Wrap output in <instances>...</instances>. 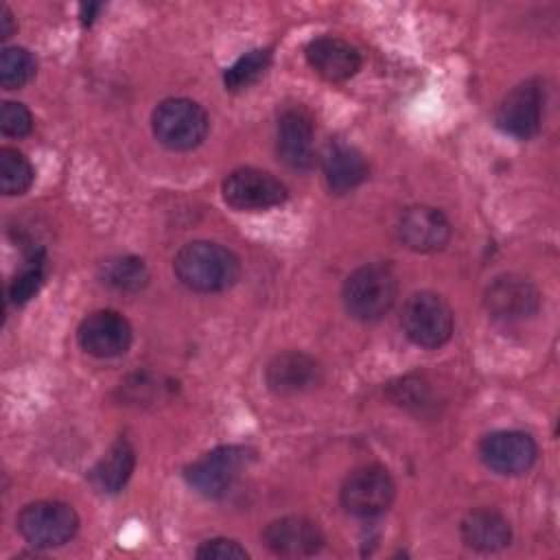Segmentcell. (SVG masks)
Here are the masks:
<instances>
[{
  "mask_svg": "<svg viewBox=\"0 0 560 560\" xmlns=\"http://www.w3.org/2000/svg\"><path fill=\"white\" fill-rule=\"evenodd\" d=\"M177 280L190 291L217 293L230 289L241 276L236 254L212 241H190L173 258Z\"/></svg>",
  "mask_w": 560,
  "mask_h": 560,
  "instance_id": "obj_1",
  "label": "cell"
},
{
  "mask_svg": "<svg viewBox=\"0 0 560 560\" xmlns=\"http://www.w3.org/2000/svg\"><path fill=\"white\" fill-rule=\"evenodd\" d=\"M398 280L389 265L368 262L343 282V306L359 322L381 319L396 302Z\"/></svg>",
  "mask_w": 560,
  "mask_h": 560,
  "instance_id": "obj_2",
  "label": "cell"
},
{
  "mask_svg": "<svg viewBox=\"0 0 560 560\" xmlns=\"http://www.w3.org/2000/svg\"><path fill=\"white\" fill-rule=\"evenodd\" d=\"M206 109L190 98L162 101L151 118L153 136L171 151H190L199 147L208 133Z\"/></svg>",
  "mask_w": 560,
  "mask_h": 560,
  "instance_id": "obj_3",
  "label": "cell"
},
{
  "mask_svg": "<svg viewBox=\"0 0 560 560\" xmlns=\"http://www.w3.org/2000/svg\"><path fill=\"white\" fill-rule=\"evenodd\" d=\"M400 326L416 346L440 348L453 335V311L442 295L418 291L407 298Z\"/></svg>",
  "mask_w": 560,
  "mask_h": 560,
  "instance_id": "obj_4",
  "label": "cell"
},
{
  "mask_svg": "<svg viewBox=\"0 0 560 560\" xmlns=\"http://www.w3.org/2000/svg\"><path fill=\"white\" fill-rule=\"evenodd\" d=\"M79 529V516L63 501H35L18 514V532L37 549L66 545Z\"/></svg>",
  "mask_w": 560,
  "mask_h": 560,
  "instance_id": "obj_5",
  "label": "cell"
},
{
  "mask_svg": "<svg viewBox=\"0 0 560 560\" xmlns=\"http://www.w3.org/2000/svg\"><path fill=\"white\" fill-rule=\"evenodd\" d=\"M339 497L348 514L372 518L392 505L396 497V483L383 466L370 464L352 470L346 477Z\"/></svg>",
  "mask_w": 560,
  "mask_h": 560,
  "instance_id": "obj_6",
  "label": "cell"
},
{
  "mask_svg": "<svg viewBox=\"0 0 560 560\" xmlns=\"http://www.w3.org/2000/svg\"><path fill=\"white\" fill-rule=\"evenodd\" d=\"M247 459L249 455L243 446H219L186 468V481L199 494L219 499L234 486Z\"/></svg>",
  "mask_w": 560,
  "mask_h": 560,
  "instance_id": "obj_7",
  "label": "cell"
},
{
  "mask_svg": "<svg viewBox=\"0 0 560 560\" xmlns=\"http://www.w3.org/2000/svg\"><path fill=\"white\" fill-rule=\"evenodd\" d=\"M289 197L287 186L267 171L245 166L223 179V199L236 210H267Z\"/></svg>",
  "mask_w": 560,
  "mask_h": 560,
  "instance_id": "obj_8",
  "label": "cell"
},
{
  "mask_svg": "<svg viewBox=\"0 0 560 560\" xmlns=\"http://www.w3.org/2000/svg\"><path fill=\"white\" fill-rule=\"evenodd\" d=\"M545 92L538 81L529 79L512 88L497 109V125L501 131L527 140L538 133L542 120Z\"/></svg>",
  "mask_w": 560,
  "mask_h": 560,
  "instance_id": "obj_9",
  "label": "cell"
},
{
  "mask_svg": "<svg viewBox=\"0 0 560 560\" xmlns=\"http://www.w3.org/2000/svg\"><path fill=\"white\" fill-rule=\"evenodd\" d=\"M479 457L490 470L514 477L534 466L538 446L534 438L523 431H494L481 440Z\"/></svg>",
  "mask_w": 560,
  "mask_h": 560,
  "instance_id": "obj_10",
  "label": "cell"
},
{
  "mask_svg": "<svg viewBox=\"0 0 560 560\" xmlns=\"http://www.w3.org/2000/svg\"><path fill=\"white\" fill-rule=\"evenodd\" d=\"M77 339L88 354L98 359H112L129 350L131 326L116 311H94L79 324Z\"/></svg>",
  "mask_w": 560,
  "mask_h": 560,
  "instance_id": "obj_11",
  "label": "cell"
},
{
  "mask_svg": "<svg viewBox=\"0 0 560 560\" xmlns=\"http://www.w3.org/2000/svg\"><path fill=\"white\" fill-rule=\"evenodd\" d=\"M483 302L494 319L518 322L536 315L540 306V293L525 278L501 276L486 289Z\"/></svg>",
  "mask_w": 560,
  "mask_h": 560,
  "instance_id": "obj_12",
  "label": "cell"
},
{
  "mask_svg": "<svg viewBox=\"0 0 560 560\" xmlns=\"http://www.w3.org/2000/svg\"><path fill=\"white\" fill-rule=\"evenodd\" d=\"M262 542L276 556L304 558L322 549L324 534L319 525L306 516H282L265 527Z\"/></svg>",
  "mask_w": 560,
  "mask_h": 560,
  "instance_id": "obj_13",
  "label": "cell"
},
{
  "mask_svg": "<svg viewBox=\"0 0 560 560\" xmlns=\"http://www.w3.org/2000/svg\"><path fill=\"white\" fill-rule=\"evenodd\" d=\"M398 236L413 252H438L451 238L448 219L431 206H411L398 219Z\"/></svg>",
  "mask_w": 560,
  "mask_h": 560,
  "instance_id": "obj_14",
  "label": "cell"
},
{
  "mask_svg": "<svg viewBox=\"0 0 560 560\" xmlns=\"http://www.w3.org/2000/svg\"><path fill=\"white\" fill-rule=\"evenodd\" d=\"M276 149L280 160L293 171H306L315 164L313 122L300 109H289L278 118Z\"/></svg>",
  "mask_w": 560,
  "mask_h": 560,
  "instance_id": "obj_15",
  "label": "cell"
},
{
  "mask_svg": "<svg viewBox=\"0 0 560 560\" xmlns=\"http://www.w3.org/2000/svg\"><path fill=\"white\" fill-rule=\"evenodd\" d=\"M308 66L326 81H346L361 68V52L346 39L322 35L306 46Z\"/></svg>",
  "mask_w": 560,
  "mask_h": 560,
  "instance_id": "obj_16",
  "label": "cell"
},
{
  "mask_svg": "<svg viewBox=\"0 0 560 560\" xmlns=\"http://www.w3.org/2000/svg\"><path fill=\"white\" fill-rule=\"evenodd\" d=\"M265 378L271 392L280 396H293L315 387L322 378V368L313 357L291 350L269 361Z\"/></svg>",
  "mask_w": 560,
  "mask_h": 560,
  "instance_id": "obj_17",
  "label": "cell"
},
{
  "mask_svg": "<svg viewBox=\"0 0 560 560\" xmlns=\"http://www.w3.org/2000/svg\"><path fill=\"white\" fill-rule=\"evenodd\" d=\"M322 173L330 192L343 195L365 182L368 162L357 147L332 140L322 155Z\"/></svg>",
  "mask_w": 560,
  "mask_h": 560,
  "instance_id": "obj_18",
  "label": "cell"
},
{
  "mask_svg": "<svg viewBox=\"0 0 560 560\" xmlns=\"http://www.w3.org/2000/svg\"><path fill=\"white\" fill-rule=\"evenodd\" d=\"M462 540L466 542V547L477 549V551H497L510 545L512 538V527L508 523V518L490 508H477L470 510L462 525Z\"/></svg>",
  "mask_w": 560,
  "mask_h": 560,
  "instance_id": "obj_19",
  "label": "cell"
},
{
  "mask_svg": "<svg viewBox=\"0 0 560 560\" xmlns=\"http://www.w3.org/2000/svg\"><path fill=\"white\" fill-rule=\"evenodd\" d=\"M136 466V451L127 440H116L90 470V483L105 494L122 490Z\"/></svg>",
  "mask_w": 560,
  "mask_h": 560,
  "instance_id": "obj_20",
  "label": "cell"
},
{
  "mask_svg": "<svg viewBox=\"0 0 560 560\" xmlns=\"http://www.w3.org/2000/svg\"><path fill=\"white\" fill-rule=\"evenodd\" d=\"M101 280L120 291H138L149 282V271L140 258L118 256L101 265Z\"/></svg>",
  "mask_w": 560,
  "mask_h": 560,
  "instance_id": "obj_21",
  "label": "cell"
},
{
  "mask_svg": "<svg viewBox=\"0 0 560 560\" xmlns=\"http://www.w3.org/2000/svg\"><path fill=\"white\" fill-rule=\"evenodd\" d=\"M37 70L35 57L22 46H7L0 55V85L4 90L24 88Z\"/></svg>",
  "mask_w": 560,
  "mask_h": 560,
  "instance_id": "obj_22",
  "label": "cell"
},
{
  "mask_svg": "<svg viewBox=\"0 0 560 560\" xmlns=\"http://www.w3.org/2000/svg\"><path fill=\"white\" fill-rule=\"evenodd\" d=\"M33 166L18 149H0V190L4 195H22L33 184Z\"/></svg>",
  "mask_w": 560,
  "mask_h": 560,
  "instance_id": "obj_23",
  "label": "cell"
},
{
  "mask_svg": "<svg viewBox=\"0 0 560 560\" xmlns=\"http://www.w3.org/2000/svg\"><path fill=\"white\" fill-rule=\"evenodd\" d=\"M271 61V52L267 48H256L249 50L247 55L238 57L225 72H223V83L225 90L230 92H238L249 88L254 81H258L262 77V72L267 70Z\"/></svg>",
  "mask_w": 560,
  "mask_h": 560,
  "instance_id": "obj_24",
  "label": "cell"
},
{
  "mask_svg": "<svg viewBox=\"0 0 560 560\" xmlns=\"http://www.w3.org/2000/svg\"><path fill=\"white\" fill-rule=\"evenodd\" d=\"M44 282V273H42V265L39 260H33L28 267H24L9 284V300L13 304H24L28 302L42 287Z\"/></svg>",
  "mask_w": 560,
  "mask_h": 560,
  "instance_id": "obj_25",
  "label": "cell"
},
{
  "mask_svg": "<svg viewBox=\"0 0 560 560\" xmlns=\"http://www.w3.org/2000/svg\"><path fill=\"white\" fill-rule=\"evenodd\" d=\"M0 129H2L4 136L22 138V136L31 133L33 116H31V112L22 103L4 101L2 109H0Z\"/></svg>",
  "mask_w": 560,
  "mask_h": 560,
  "instance_id": "obj_26",
  "label": "cell"
},
{
  "mask_svg": "<svg viewBox=\"0 0 560 560\" xmlns=\"http://www.w3.org/2000/svg\"><path fill=\"white\" fill-rule=\"evenodd\" d=\"M197 558L232 560V558H247V551L232 538H212L201 542V547L197 549Z\"/></svg>",
  "mask_w": 560,
  "mask_h": 560,
  "instance_id": "obj_27",
  "label": "cell"
},
{
  "mask_svg": "<svg viewBox=\"0 0 560 560\" xmlns=\"http://www.w3.org/2000/svg\"><path fill=\"white\" fill-rule=\"evenodd\" d=\"M13 31H15L13 15H11L9 7H7V4H2V7H0V37H2V39H7V37H11V33H13Z\"/></svg>",
  "mask_w": 560,
  "mask_h": 560,
  "instance_id": "obj_28",
  "label": "cell"
}]
</instances>
